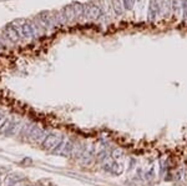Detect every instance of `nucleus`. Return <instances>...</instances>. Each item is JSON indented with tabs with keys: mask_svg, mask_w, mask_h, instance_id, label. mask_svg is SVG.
I'll return each instance as SVG.
<instances>
[{
	"mask_svg": "<svg viewBox=\"0 0 187 186\" xmlns=\"http://www.w3.org/2000/svg\"><path fill=\"white\" fill-rule=\"evenodd\" d=\"M104 11L101 10V8L97 3L95 1H89L85 4V20H99L102 16Z\"/></svg>",
	"mask_w": 187,
	"mask_h": 186,
	"instance_id": "obj_1",
	"label": "nucleus"
},
{
	"mask_svg": "<svg viewBox=\"0 0 187 186\" xmlns=\"http://www.w3.org/2000/svg\"><path fill=\"white\" fill-rule=\"evenodd\" d=\"M35 21L44 29V30H50L51 28H54V21H52V14L49 13L48 10L41 11L36 15Z\"/></svg>",
	"mask_w": 187,
	"mask_h": 186,
	"instance_id": "obj_2",
	"label": "nucleus"
},
{
	"mask_svg": "<svg viewBox=\"0 0 187 186\" xmlns=\"http://www.w3.org/2000/svg\"><path fill=\"white\" fill-rule=\"evenodd\" d=\"M160 14V5L156 0H150L147 8V20L150 23H155L157 15Z\"/></svg>",
	"mask_w": 187,
	"mask_h": 186,
	"instance_id": "obj_3",
	"label": "nucleus"
},
{
	"mask_svg": "<svg viewBox=\"0 0 187 186\" xmlns=\"http://www.w3.org/2000/svg\"><path fill=\"white\" fill-rule=\"evenodd\" d=\"M4 32H5V36L8 39H9L10 41H12V43H19L20 41V34H19V31L16 30V28L12 25V24H8V25L4 28Z\"/></svg>",
	"mask_w": 187,
	"mask_h": 186,
	"instance_id": "obj_4",
	"label": "nucleus"
},
{
	"mask_svg": "<svg viewBox=\"0 0 187 186\" xmlns=\"http://www.w3.org/2000/svg\"><path fill=\"white\" fill-rule=\"evenodd\" d=\"M160 5V14L164 18H171L172 9H171V0H161L159 3Z\"/></svg>",
	"mask_w": 187,
	"mask_h": 186,
	"instance_id": "obj_5",
	"label": "nucleus"
},
{
	"mask_svg": "<svg viewBox=\"0 0 187 186\" xmlns=\"http://www.w3.org/2000/svg\"><path fill=\"white\" fill-rule=\"evenodd\" d=\"M72 6H74L75 18H76V20H79V21L85 20V4L79 3V1H74Z\"/></svg>",
	"mask_w": 187,
	"mask_h": 186,
	"instance_id": "obj_6",
	"label": "nucleus"
},
{
	"mask_svg": "<svg viewBox=\"0 0 187 186\" xmlns=\"http://www.w3.org/2000/svg\"><path fill=\"white\" fill-rule=\"evenodd\" d=\"M61 13H62V15H64V18H65V20H66V24L72 23L74 20H76V18H75V11H74L72 3L62 8Z\"/></svg>",
	"mask_w": 187,
	"mask_h": 186,
	"instance_id": "obj_7",
	"label": "nucleus"
},
{
	"mask_svg": "<svg viewBox=\"0 0 187 186\" xmlns=\"http://www.w3.org/2000/svg\"><path fill=\"white\" fill-rule=\"evenodd\" d=\"M111 6H112L114 13L117 16L122 15V13H124V5H122L121 0H111Z\"/></svg>",
	"mask_w": 187,
	"mask_h": 186,
	"instance_id": "obj_8",
	"label": "nucleus"
},
{
	"mask_svg": "<svg viewBox=\"0 0 187 186\" xmlns=\"http://www.w3.org/2000/svg\"><path fill=\"white\" fill-rule=\"evenodd\" d=\"M171 9H172V14L175 15H177L180 11H182L181 0H171Z\"/></svg>",
	"mask_w": 187,
	"mask_h": 186,
	"instance_id": "obj_9",
	"label": "nucleus"
},
{
	"mask_svg": "<svg viewBox=\"0 0 187 186\" xmlns=\"http://www.w3.org/2000/svg\"><path fill=\"white\" fill-rule=\"evenodd\" d=\"M121 1H122V5H124L125 10H132L135 6L136 0H121Z\"/></svg>",
	"mask_w": 187,
	"mask_h": 186,
	"instance_id": "obj_10",
	"label": "nucleus"
},
{
	"mask_svg": "<svg viewBox=\"0 0 187 186\" xmlns=\"http://www.w3.org/2000/svg\"><path fill=\"white\" fill-rule=\"evenodd\" d=\"M99 5L100 8H101V10L104 11V13H109V9H110V5H109V1L107 0H99Z\"/></svg>",
	"mask_w": 187,
	"mask_h": 186,
	"instance_id": "obj_11",
	"label": "nucleus"
},
{
	"mask_svg": "<svg viewBox=\"0 0 187 186\" xmlns=\"http://www.w3.org/2000/svg\"><path fill=\"white\" fill-rule=\"evenodd\" d=\"M181 8H182V19L187 20V0H181Z\"/></svg>",
	"mask_w": 187,
	"mask_h": 186,
	"instance_id": "obj_12",
	"label": "nucleus"
},
{
	"mask_svg": "<svg viewBox=\"0 0 187 186\" xmlns=\"http://www.w3.org/2000/svg\"><path fill=\"white\" fill-rule=\"evenodd\" d=\"M155 177V170H153V167H151L150 170H147L146 172H145V179L146 180H151Z\"/></svg>",
	"mask_w": 187,
	"mask_h": 186,
	"instance_id": "obj_13",
	"label": "nucleus"
},
{
	"mask_svg": "<svg viewBox=\"0 0 187 186\" xmlns=\"http://www.w3.org/2000/svg\"><path fill=\"white\" fill-rule=\"evenodd\" d=\"M122 154H121V151H115V156H117V158H119V156H121Z\"/></svg>",
	"mask_w": 187,
	"mask_h": 186,
	"instance_id": "obj_14",
	"label": "nucleus"
},
{
	"mask_svg": "<svg viewBox=\"0 0 187 186\" xmlns=\"http://www.w3.org/2000/svg\"><path fill=\"white\" fill-rule=\"evenodd\" d=\"M3 49H4V45H3V43H1V40H0V53L3 51Z\"/></svg>",
	"mask_w": 187,
	"mask_h": 186,
	"instance_id": "obj_15",
	"label": "nucleus"
},
{
	"mask_svg": "<svg viewBox=\"0 0 187 186\" xmlns=\"http://www.w3.org/2000/svg\"><path fill=\"white\" fill-rule=\"evenodd\" d=\"M184 175H185V180L187 181V170H185V172H184Z\"/></svg>",
	"mask_w": 187,
	"mask_h": 186,
	"instance_id": "obj_16",
	"label": "nucleus"
}]
</instances>
